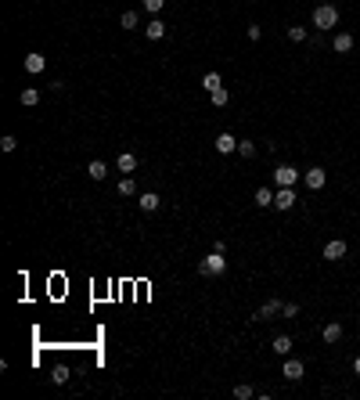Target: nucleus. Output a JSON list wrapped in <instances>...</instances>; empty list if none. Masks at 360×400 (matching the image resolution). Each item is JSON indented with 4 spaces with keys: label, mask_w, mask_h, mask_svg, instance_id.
<instances>
[{
    "label": "nucleus",
    "mask_w": 360,
    "mask_h": 400,
    "mask_svg": "<svg viewBox=\"0 0 360 400\" xmlns=\"http://www.w3.org/2000/svg\"><path fill=\"white\" fill-rule=\"evenodd\" d=\"M227 270V260H223V253H209L206 260H198V274H202V278H216V274H223Z\"/></svg>",
    "instance_id": "f257e3e1"
},
{
    "label": "nucleus",
    "mask_w": 360,
    "mask_h": 400,
    "mask_svg": "<svg viewBox=\"0 0 360 400\" xmlns=\"http://www.w3.org/2000/svg\"><path fill=\"white\" fill-rule=\"evenodd\" d=\"M313 25H317V29H335V25H339V11H335L332 4H321V8L313 11Z\"/></svg>",
    "instance_id": "f03ea898"
},
{
    "label": "nucleus",
    "mask_w": 360,
    "mask_h": 400,
    "mask_svg": "<svg viewBox=\"0 0 360 400\" xmlns=\"http://www.w3.org/2000/svg\"><path fill=\"white\" fill-rule=\"evenodd\" d=\"M274 180H277V188H292L299 180V170L296 166H277L274 170Z\"/></svg>",
    "instance_id": "7ed1b4c3"
},
{
    "label": "nucleus",
    "mask_w": 360,
    "mask_h": 400,
    "mask_svg": "<svg viewBox=\"0 0 360 400\" xmlns=\"http://www.w3.org/2000/svg\"><path fill=\"white\" fill-rule=\"evenodd\" d=\"M281 306H285L281 299H267V303L252 314V317H256V321H270V317H277V314H281Z\"/></svg>",
    "instance_id": "20e7f679"
},
{
    "label": "nucleus",
    "mask_w": 360,
    "mask_h": 400,
    "mask_svg": "<svg viewBox=\"0 0 360 400\" xmlns=\"http://www.w3.org/2000/svg\"><path fill=\"white\" fill-rule=\"evenodd\" d=\"M274 206H277V209H292V206H296V191H292V188H281V191L274 195Z\"/></svg>",
    "instance_id": "39448f33"
},
{
    "label": "nucleus",
    "mask_w": 360,
    "mask_h": 400,
    "mask_svg": "<svg viewBox=\"0 0 360 400\" xmlns=\"http://www.w3.org/2000/svg\"><path fill=\"white\" fill-rule=\"evenodd\" d=\"M216 151H220V155H231V151H238V141H234V134H227V130H223V134L216 137Z\"/></svg>",
    "instance_id": "423d86ee"
},
{
    "label": "nucleus",
    "mask_w": 360,
    "mask_h": 400,
    "mask_svg": "<svg viewBox=\"0 0 360 400\" xmlns=\"http://www.w3.org/2000/svg\"><path fill=\"white\" fill-rule=\"evenodd\" d=\"M324 180H328V173H324L321 166H313V170L306 173V188H310V191H317V188H324Z\"/></svg>",
    "instance_id": "0eeeda50"
},
{
    "label": "nucleus",
    "mask_w": 360,
    "mask_h": 400,
    "mask_svg": "<svg viewBox=\"0 0 360 400\" xmlns=\"http://www.w3.org/2000/svg\"><path fill=\"white\" fill-rule=\"evenodd\" d=\"M342 256H346V242H342V238H335V242L324 245V260H342Z\"/></svg>",
    "instance_id": "6e6552de"
},
{
    "label": "nucleus",
    "mask_w": 360,
    "mask_h": 400,
    "mask_svg": "<svg viewBox=\"0 0 360 400\" xmlns=\"http://www.w3.org/2000/svg\"><path fill=\"white\" fill-rule=\"evenodd\" d=\"M158 202H162V198H158L155 191H144V195L137 198V206H141L144 213H155V209H158Z\"/></svg>",
    "instance_id": "1a4fd4ad"
},
{
    "label": "nucleus",
    "mask_w": 360,
    "mask_h": 400,
    "mask_svg": "<svg viewBox=\"0 0 360 400\" xmlns=\"http://www.w3.org/2000/svg\"><path fill=\"white\" fill-rule=\"evenodd\" d=\"M281 375H285L288 382H299V379H303V361H285Z\"/></svg>",
    "instance_id": "9d476101"
},
{
    "label": "nucleus",
    "mask_w": 360,
    "mask_h": 400,
    "mask_svg": "<svg viewBox=\"0 0 360 400\" xmlns=\"http://www.w3.org/2000/svg\"><path fill=\"white\" fill-rule=\"evenodd\" d=\"M332 47H335V54H349V51H353V36H349V33H339V36L332 40Z\"/></svg>",
    "instance_id": "9b49d317"
},
{
    "label": "nucleus",
    "mask_w": 360,
    "mask_h": 400,
    "mask_svg": "<svg viewBox=\"0 0 360 400\" xmlns=\"http://www.w3.org/2000/svg\"><path fill=\"white\" fill-rule=\"evenodd\" d=\"M144 36H148V40H162V36H166V25L155 18V22H148V25H144Z\"/></svg>",
    "instance_id": "f8f14e48"
},
{
    "label": "nucleus",
    "mask_w": 360,
    "mask_h": 400,
    "mask_svg": "<svg viewBox=\"0 0 360 400\" xmlns=\"http://www.w3.org/2000/svg\"><path fill=\"white\" fill-rule=\"evenodd\" d=\"M274 353H277V357H288V353H292V339H288V335H277V339H274Z\"/></svg>",
    "instance_id": "ddd939ff"
},
{
    "label": "nucleus",
    "mask_w": 360,
    "mask_h": 400,
    "mask_svg": "<svg viewBox=\"0 0 360 400\" xmlns=\"http://www.w3.org/2000/svg\"><path fill=\"white\" fill-rule=\"evenodd\" d=\"M44 65H47V61H44V54H29V58H25V72H32V76H36V72H44Z\"/></svg>",
    "instance_id": "4468645a"
},
{
    "label": "nucleus",
    "mask_w": 360,
    "mask_h": 400,
    "mask_svg": "<svg viewBox=\"0 0 360 400\" xmlns=\"http://www.w3.org/2000/svg\"><path fill=\"white\" fill-rule=\"evenodd\" d=\"M119 170H123V173H134V170H137V155L123 151V155H119Z\"/></svg>",
    "instance_id": "2eb2a0df"
},
{
    "label": "nucleus",
    "mask_w": 360,
    "mask_h": 400,
    "mask_svg": "<svg viewBox=\"0 0 360 400\" xmlns=\"http://www.w3.org/2000/svg\"><path fill=\"white\" fill-rule=\"evenodd\" d=\"M87 173H90V177H94V180H105V177H108V166H105V163H101V159H94V163H90V166H87Z\"/></svg>",
    "instance_id": "dca6fc26"
},
{
    "label": "nucleus",
    "mask_w": 360,
    "mask_h": 400,
    "mask_svg": "<svg viewBox=\"0 0 360 400\" xmlns=\"http://www.w3.org/2000/svg\"><path fill=\"white\" fill-rule=\"evenodd\" d=\"M339 339H342V325H339V321L324 325V343H339Z\"/></svg>",
    "instance_id": "f3484780"
},
{
    "label": "nucleus",
    "mask_w": 360,
    "mask_h": 400,
    "mask_svg": "<svg viewBox=\"0 0 360 400\" xmlns=\"http://www.w3.org/2000/svg\"><path fill=\"white\" fill-rule=\"evenodd\" d=\"M202 87L213 94V90H220V87H223V79H220L216 72H206V76H202Z\"/></svg>",
    "instance_id": "a211bd4d"
},
{
    "label": "nucleus",
    "mask_w": 360,
    "mask_h": 400,
    "mask_svg": "<svg viewBox=\"0 0 360 400\" xmlns=\"http://www.w3.org/2000/svg\"><path fill=\"white\" fill-rule=\"evenodd\" d=\"M22 105H25V108L40 105V90H36V87H25V90H22Z\"/></svg>",
    "instance_id": "6ab92c4d"
},
{
    "label": "nucleus",
    "mask_w": 360,
    "mask_h": 400,
    "mask_svg": "<svg viewBox=\"0 0 360 400\" xmlns=\"http://www.w3.org/2000/svg\"><path fill=\"white\" fill-rule=\"evenodd\" d=\"M256 206H274V191L270 188H256Z\"/></svg>",
    "instance_id": "aec40b11"
},
{
    "label": "nucleus",
    "mask_w": 360,
    "mask_h": 400,
    "mask_svg": "<svg viewBox=\"0 0 360 400\" xmlns=\"http://www.w3.org/2000/svg\"><path fill=\"white\" fill-rule=\"evenodd\" d=\"M51 379H54V386H65V382H69V368H65V364H58V368L51 372Z\"/></svg>",
    "instance_id": "412c9836"
},
{
    "label": "nucleus",
    "mask_w": 360,
    "mask_h": 400,
    "mask_svg": "<svg viewBox=\"0 0 360 400\" xmlns=\"http://www.w3.org/2000/svg\"><path fill=\"white\" fill-rule=\"evenodd\" d=\"M238 155H242V159H252V155H256V144H252V141H238Z\"/></svg>",
    "instance_id": "4be33fe9"
},
{
    "label": "nucleus",
    "mask_w": 360,
    "mask_h": 400,
    "mask_svg": "<svg viewBox=\"0 0 360 400\" xmlns=\"http://www.w3.org/2000/svg\"><path fill=\"white\" fill-rule=\"evenodd\" d=\"M209 98H213V105H216V108H223V105H227V101H231V94H227V90H223V87H220V90H213V94H209Z\"/></svg>",
    "instance_id": "5701e85b"
},
{
    "label": "nucleus",
    "mask_w": 360,
    "mask_h": 400,
    "mask_svg": "<svg viewBox=\"0 0 360 400\" xmlns=\"http://www.w3.org/2000/svg\"><path fill=\"white\" fill-rule=\"evenodd\" d=\"M134 191H137L134 177H123V180H119V195H134Z\"/></svg>",
    "instance_id": "b1692460"
},
{
    "label": "nucleus",
    "mask_w": 360,
    "mask_h": 400,
    "mask_svg": "<svg viewBox=\"0 0 360 400\" xmlns=\"http://www.w3.org/2000/svg\"><path fill=\"white\" fill-rule=\"evenodd\" d=\"M234 396H238V400H252L256 389H252V386H234Z\"/></svg>",
    "instance_id": "393cba45"
},
{
    "label": "nucleus",
    "mask_w": 360,
    "mask_h": 400,
    "mask_svg": "<svg viewBox=\"0 0 360 400\" xmlns=\"http://www.w3.org/2000/svg\"><path fill=\"white\" fill-rule=\"evenodd\" d=\"M166 8V0H144V11H151V15H158Z\"/></svg>",
    "instance_id": "a878e982"
},
{
    "label": "nucleus",
    "mask_w": 360,
    "mask_h": 400,
    "mask_svg": "<svg viewBox=\"0 0 360 400\" xmlns=\"http://www.w3.org/2000/svg\"><path fill=\"white\" fill-rule=\"evenodd\" d=\"M288 40H296V44H299V40H306V29H303V25H292V29H288Z\"/></svg>",
    "instance_id": "bb28decb"
},
{
    "label": "nucleus",
    "mask_w": 360,
    "mask_h": 400,
    "mask_svg": "<svg viewBox=\"0 0 360 400\" xmlns=\"http://www.w3.org/2000/svg\"><path fill=\"white\" fill-rule=\"evenodd\" d=\"M123 29H137V15H134V11L123 15Z\"/></svg>",
    "instance_id": "cd10ccee"
},
{
    "label": "nucleus",
    "mask_w": 360,
    "mask_h": 400,
    "mask_svg": "<svg viewBox=\"0 0 360 400\" xmlns=\"http://www.w3.org/2000/svg\"><path fill=\"white\" fill-rule=\"evenodd\" d=\"M0 148H4V151H15V148H18V141H15V137H11V134H8V137H4V141H0Z\"/></svg>",
    "instance_id": "c85d7f7f"
},
{
    "label": "nucleus",
    "mask_w": 360,
    "mask_h": 400,
    "mask_svg": "<svg viewBox=\"0 0 360 400\" xmlns=\"http://www.w3.org/2000/svg\"><path fill=\"white\" fill-rule=\"evenodd\" d=\"M281 314H285V317H299V306H296V303H285Z\"/></svg>",
    "instance_id": "c756f323"
},
{
    "label": "nucleus",
    "mask_w": 360,
    "mask_h": 400,
    "mask_svg": "<svg viewBox=\"0 0 360 400\" xmlns=\"http://www.w3.org/2000/svg\"><path fill=\"white\" fill-rule=\"evenodd\" d=\"M245 33H249V40H252V44H256V40H259V33H263V29H259V25H249Z\"/></svg>",
    "instance_id": "7c9ffc66"
},
{
    "label": "nucleus",
    "mask_w": 360,
    "mask_h": 400,
    "mask_svg": "<svg viewBox=\"0 0 360 400\" xmlns=\"http://www.w3.org/2000/svg\"><path fill=\"white\" fill-rule=\"evenodd\" d=\"M353 372H356V375H360V357H356V361H353Z\"/></svg>",
    "instance_id": "2f4dec72"
}]
</instances>
